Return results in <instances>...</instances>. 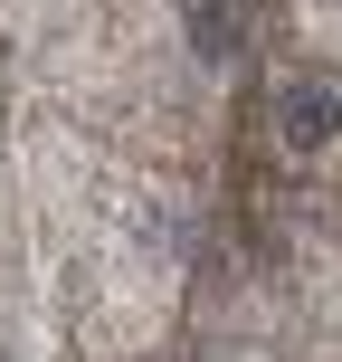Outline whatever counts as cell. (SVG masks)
Returning <instances> with one entry per match:
<instances>
[{
    "label": "cell",
    "mask_w": 342,
    "mask_h": 362,
    "mask_svg": "<svg viewBox=\"0 0 342 362\" xmlns=\"http://www.w3.org/2000/svg\"><path fill=\"white\" fill-rule=\"evenodd\" d=\"M276 134H286L295 153H324L333 134H342V105H333V86H286V95H276Z\"/></svg>",
    "instance_id": "6da1fadb"
},
{
    "label": "cell",
    "mask_w": 342,
    "mask_h": 362,
    "mask_svg": "<svg viewBox=\"0 0 342 362\" xmlns=\"http://www.w3.org/2000/svg\"><path fill=\"white\" fill-rule=\"evenodd\" d=\"M190 48H200V57H228V48H238L228 0H200V10H190Z\"/></svg>",
    "instance_id": "7a4b0ae2"
}]
</instances>
